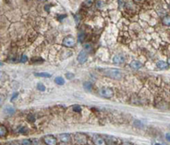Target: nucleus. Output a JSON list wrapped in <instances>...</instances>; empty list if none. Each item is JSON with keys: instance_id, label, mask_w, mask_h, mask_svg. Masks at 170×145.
<instances>
[{"instance_id": "f257e3e1", "label": "nucleus", "mask_w": 170, "mask_h": 145, "mask_svg": "<svg viewBox=\"0 0 170 145\" xmlns=\"http://www.w3.org/2000/svg\"><path fill=\"white\" fill-rule=\"evenodd\" d=\"M105 74L106 76H107L108 77L115 79V80H121L123 77V74L119 70L117 69H109V70H106L105 71Z\"/></svg>"}, {"instance_id": "f03ea898", "label": "nucleus", "mask_w": 170, "mask_h": 145, "mask_svg": "<svg viewBox=\"0 0 170 145\" xmlns=\"http://www.w3.org/2000/svg\"><path fill=\"white\" fill-rule=\"evenodd\" d=\"M100 95L106 99H111L113 96V90L110 87H102L100 90Z\"/></svg>"}, {"instance_id": "7ed1b4c3", "label": "nucleus", "mask_w": 170, "mask_h": 145, "mask_svg": "<svg viewBox=\"0 0 170 145\" xmlns=\"http://www.w3.org/2000/svg\"><path fill=\"white\" fill-rule=\"evenodd\" d=\"M74 138H75L76 143L78 144L84 145V144L87 143V137L85 136L83 133H80V132H78V133H76Z\"/></svg>"}, {"instance_id": "20e7f679", "label": "nucleus", "mask_w": 170, "mask_h": 145, "mask_svg": "<svg viewBox=\"0 0 170 145\" xmlns=\"http://www.w3.org/2000/svg\"><path fill=\"white\" fill-rule=\"evenodd\" d=\"M63 45L67 48L73 47L75 45V39L72 37H71V36H68V37L65 38L63 39Z\"/></svg>"}, {"instance_id": "39448f33", "label": "nucleus", "mask_w": 170, "mask_h": 145, "mask_svg": "<svg viewBox=\"0 0 170 145\" xmlns=\"http://www.w3.org/2000/svg\"><path fill=\"white\" fill-rule=\"evenodd\" d=\"M43 141L47 145H56L57 144V139L52 135H47L43 138Z\"/></svg>"}, {"instance_id": "423d86ee", "label": "nucleus", "mask_w": 170, "mask_h": 145, "mask_svg": "<svg viewBox=\"0 0 170 145\" xmlns=\"http://www.w3.org/2000/svg\"><path fill=\"white\" fill-rule=\"evenodd\" d=\"M88 59V54L85 50H82L79 53L78 56V62L81 64H83L84 62H86Z\"/></svg>"}, {"instance_id": "0eeeda50", "label": "nucleus", "mask_w": 170, "mask_h": 145, "mask_svg": "<svg viewBox=\"0 0 170 145\" xmlns=\"http://www.w3.org/2000/svg\"><path fill=\"white\" fill-rule=\"evenodd\" d=\"M113 62L117 64H123L125 62V57L123 54H117L113 58Z\"/></svg>"}, {"instance_id": "6e6552de", "label": "nucleus", "mask_w": 170, "mask_h": 145, "mask_svg": "<svg viewBox=\"0 0 170 145\" xmlns=\"http://www.w3.org/2000/svg\"><path fill=\"white\" fill-rule=\"evenodd\" d=\"M93 140H94V143H95V145H106V142L104 141V139L100 136L95 135L94 137V139H93Z\"/></svg>"}, {"instance_id": "1a4fd4ad", "label": "nucleus", "mask_w": 170, "mask_h": 145, "mask_svg": "<svg viewBox=\"0 0 170 145\" xmlns=\"http://www.w3.org/2000/svg\"><path fill=\"white\" fill-rule=\"evenodd\" d=\"M142 66L143 64H141L140 61H138V60H133V61L130 63V66L135 70H139L140 68L142 67Z\"/></svg>"}, {"instance_id": "9d476101", "label": "nucleus", "mask_w": 170, "mask_h": 145, "mask_svg": "<svg viewBox=\"0 0 170 145\" xmlns=\"http://www.w3.org/2000/svg\"><path fill=\"white\" fill-rule=\"evenodd\" d=\"M60 141H62L63 143H68L71 140V136L67 133H63L60 135Z\"/></svg>"}, {"instance_id": "9b49d317", "label": "nucleus", "mask_w": 170, "mask_h": 145, "mask_svg": "<svg viewBox=\"0 0 170 145\" xmlns=\"http://www.w3.org/2000/svg\"><path fill=\"white\" fill-rule=\"evenodd\" d=\"M168 64L167 62L163 61V60H160L156 63V66L160 68V69H166V68H168Z\"/></svg>"}, {"instance_id": "f8f14e48", "label": "nucleus", "mask_w": 170, "mask_h": 145, "mask_svg": "<svg viewBox=\"0 0 170 145\" xmlns=\"http://www.w3.org/2000/svg\"><path fill=\"white\" fill-rule=\"evenodd\" d=\"M3 112H5V114L6 115H12L15 113V109L11 106H7L3 109Z\"/></svg>"}, {"instance_id": "ddd939ff", "label": "nucleus", "mask_w": 170, "mask_h": 145, "mask_svg": "<svg viewBox=\"0 0 170 145\" xmlns=\"http://www.w3.org/2000/svg\"><path fill=\"white\" fill-rule=\"evenodd\" d=\"M162 21H163V25L164 26H170V16L166 15L164 17L162 20Z\"/></svg>"}, {"instance_id": "4468645a", "label": "nucleus", "mask_w": 170, "mask_h": 145, "mask_svg": "<svg viewBox=\"0 0 170 145\" xmlns=\"http://www.w3.org/2000/svg\"><path fill=\"white\" fill-rule=\"evenodd\" d=\"M36 76H38V77H45V78H50L51 75L47 73V72H41V73H34Z\"/></svg>"}, {"instance_id": "2eb2a0df", "label": "nucleus", "mask_w": 170, "mask_h": 145, "mask_svg": "<svg viewBox=\"0 0 170 145\" xmlns=\"http://www.w3.org/2000/svg\"><path fill=\"white\" fill-rule=\"evenodd\" d=\"M55 82L56 84H58V85L61 86L65 83V80L63 77H61V76H57V77H55Z\"/></svg>"}, {"instance_id": "dca6fc26", "label": "nucleus", "mask_w": 170, "mask_h": 145, "mask_svg": "<svg viewBox=\"0 0 170 145\" xmlns=\"http://www.w3.org/2000/svg\"><path fill=\"white\" fill-rule=\"evenodd\" d=\"M83 87H84V89L85 90H87V91H90L92 89V87H93V85H92V83L90 82H84L83 83Z\"/></svg>"}, {"instance_id": "f3484780", "label": "nucleus", "mask_w": 170, "mask_h": 145, "mask_svg": "<svg viewBox=\"0 0 170 145\" xmlns=\"http://www.w3.org/2000/svg\"><path fill=\"white\" fill-rule=\"evenodd\" d=\"M6 133H7L6 127L3 125H1V127H0V135H1V137H3L6 135Z\"/></svg>"}, {"instance_id": "a211bd4d", "label": "nucleus", "mask_w": 170, "mask_h": 145, "mask_svg": "<svg viewBox=\"0 0 170 145\" xmlns=\"http://www.w3.org/2000/svg\"><path fill=\"white\" fill-rule=\"evenodd\" d=\"M37 88L38 89V91H41V92H44L45 91V87H44V85H43L42 83H38V85H37Z\"/></svg>"}, {"instance_id": "6ab92c4d", "label": "nucleus", "mask_w": 170, "mask_h": 145, "mask_svg": "<svg viewBox=\"0 0 170 145\" xmlns=\"http://www.w3.org/2000/svg\"><path fill=\"white\" fill-rule=\"evenodd\" d=\"M72 110H73V111H75V112H81L82 111V109H81V107L79 105H74L73 108H72Z\"/></svg>"}, {"instance_id": "aec40b11", "label": "nucleus", "mask_w": 170, "mask_h": 145, "mask_svg": "<svg viewBox=\"0 0 170 145\" xmlns=\"http://www.w3.org/2000/svg\"><path fill=\"white\" fill-rule=\"evenodd\" d=\"M27 61V57L26 55H22L21 57V59H20V62L21 63H26Z\"/></svg>"}, {"instance_id": "412c9836", "label": "nucleus", "mask_w": 170, "mask_h": 145, "mask_svg": "<svg viewBox=\"0 0 170 145\" xmlns=\"http://www.w3.org/2000/svg\"><path fill=\"white\" fill-rule=\"evenodd\" d=\"M84 36H85V35H84V33H83V32H81V33L78 35V40H79V42L82 43V42L83 41V38H85Z\"/></svg>"}, {"instance_id": "4be33fe9", "label": "nucleus", "mask_w": 170, "mask_h": 145, "mask_svg": "<svg viewBox=\"0 0 170 145\" xmlns=\"http://www.w3.org/2000/svg\"><path fill=\"white\" fill-rule=\"evenodd\" d=\"M22 145H31V141L28 139H24L22 141Z\"/></svg>"}, {"instance_id": "5701e85b", "label": "nucleus", "mask_w": 170, "mask_h": 145, "mask_svg": "<svg viewBox=\"0 0 170 145\" xmlns=\"http://www.w3.org/2000/svg\"><path fill=\"white\" fill-rule=\"evenodd\" d=\"M66 77H67V79H72L74 77V74H72V73H66Z\"/></svg>"}, {"instance_id": "b1692460", "label": "nucleus", "mask_w": 170, "mask_h": 145, "mask_svg": "<svg viewBox=\"0 0 170 145\" xmlns=\"http://www.w3.org/2000/svg\"><path fill=\"white\" fill-rule=\"evenodd\" d=\"M19 132H21V133H22V134H24V133L26 134V133H27V129H26V128H24V127H22V128L20 129Z\"/></svg>"}, {"instance_id": "393cba45", "label": "nucleus", "mask_w": 170, "mask_h": 145, "mask_svg": "<svg viewBox=\"0 0 170 145\" xmlns=\"http://www.w3.org/2000/svg\"><path fill=\"white\" fill-rule=\"evenodd\" d=\"M84 49L85 50H87V51H90L91 50V46H90V44H85V46H84Z\"/></svg>"}, {"instance_id": "a878e982", "label": "nucleus", "mask_w": 170, "mask_h": 145, "mask_svg": "<svg viewBox=\"0 0 170 145\" xmlns=\"http://www.w3.org/2000/svg\"><path fill=\"white\" fill-rule=\"evenodd\" d=\"M92 3H93V1H85L84 2V5L85 6H87V7H90V6H91L92 5Z\"/></svg>"}, {"instance_id": "bb28decb", "label": "nucleus", "mask_w": 170, "mask_h": 145, "mask_svg": "<svg viewBox=\"0 0 170 145\" xmlns=\"http://www.w3.org/2000/svg\"><path fill=\"white\" fill-rule=\"evenodd\" d=\"M28 120H30V121H35V119H34V117H33V115H28Z\"/></svg>"}, {"instance_id": "cd10ccee", "label": "nucleus", "mask_w": 170, "mask_h": 145, "mask_svg": "<svg viewBox=\"0 0 170 145\" xmlns=\"http://www.w3.org/2000/svg\"><path fill=\"white\" fill-rule=\"evenodd\" d=\"M166 138H167V140H168L169 142H170V134H169V133L166 134Z\"/></svg>"}, {"instance_id": "c85d7f7f", "label": "nucleus", "mask_w": 170, "mask_h": 145, "mask_svg": "<svg viewBox=\"0 0 170 145\" xmlns=\"http://www.w3.org/2000/svg\"><path fill=\"white\" fill-rule=\"evenodd\" d=\"M17 96H18V93H15V94H14V96H13V98L11 99V101H13V100L15 99V97H17Z\"/></svg>"}, {"instance_id": "c756f323", "label": "nucleus", "mask_w": 170, "mask_h": 145, "mask_svg": "<svg viewBox=\"0 0 170 145\" xmlns=\"http://www.w3.org/2000/svg\"><path fill=\"white\" fill-rule=\"evenodd\" d=\"M122 145H132V144H131L130 143H128V142H126V143H123Z\"/></svg>"}, {"instance_id": "7c9ffc66", "label": "nucleus", "mask_w": 170, "mask_h": 145, "mask_svg": "<svg viewBox=\"0 0 170 145\" xmlns=\"http://www.w3.org/2000/svg\"><path fill=\"white\" fill-rule=\"evenodd\" d=\"M11 145H19V143H11Z\"/></svg>"}, {"instance_id": "2f4dec72", "label": "nucleus", "mask_w": 170, "mask_h": 145, "mask_svg": "<svg viewBox=\"0 0 170 145\" xmlns=\"http://www.w3.org/2000/svg\"><path fill=\"white\" fill-rule=\"evenodd\" d=\"M168 64H170V58L168 59Z\"/></svg>"}, {"instance_id": "473e14b6", "label": "nucleus", "mask_w": 170, "mask_h": 145, "mask_svg": "<svg viewBox=\"0 0 170 145\" xmlns=\"http://www.w3.org/2000/svg\"><path fill=\"white\" fill-rule=\"evenodd\" d=\"M156 145H161V144H158V143H156Z\"/></svg>"}, {"instance_id": "72a5a7b5", "label": "nucleus", "mask_w": 170, "mask_h": 145, "mask_svg": "<svg viewBox=\"0 0 170 145\" xmlns=\"http://www.w3.org/2000/svg\"><path fill=\"white\" fill-rule=\"evenodd\" d=\"M169 7H170V3H169Z\"/></svg>"}]
</instances>
